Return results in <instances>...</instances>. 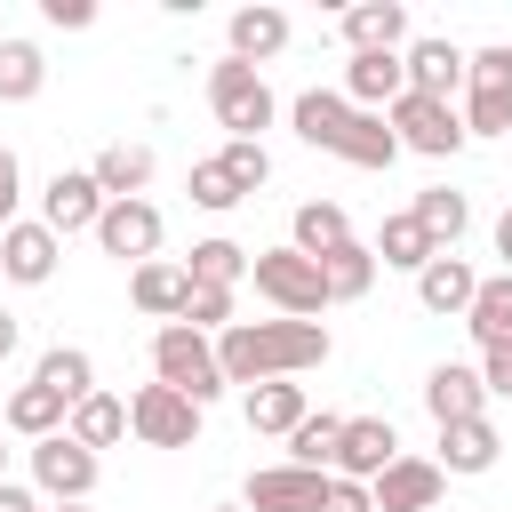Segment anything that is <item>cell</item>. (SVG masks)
<instances>
[{"label":"cell","mask_w":512,"mask_h":512,"mask_svg":"<svg viewBox=\"0 0 512 512\" xmlns=\"http://www.w3.org/2000/svg\"><path fill=\"white\" fill-rule=\"evenodd\" d=\"M440 248L424 240V224L400 208V216H384V232H376V264H392V272H424Z\"/></svg>","instance_id":"34"},{"label":"cell","mask_w":512,"mask_h":512,"mask_svg":"<svg viewBox=\"0 0 512 512\" xmlns=\"http://www.w3.org/2000/svg\"><path fill=\"white\" fill-rule=\"evenodd\" d=\"M400 88H408L400 56H344V88H336V96H344L352 112H384Z\"/></svg>","instance_id":"23"},{"label":"cell","mask_w":512,"mask_h":512,"mask_svg":"<svg viewBox=\"0 0 512 512\" xmlns=\"http://www.w3.org/2000/svg\"><path fill=\"white\" fill-rule=\"evenodd\" d=\"M0 512H48V504H40L24 480H0Z\"/></svg>","instance_id":"44"},{"label":"cell","mask_w":512,"mask_h":512,"mask_svg":"<svg viewBox=\"0 0 512 512\" xmlns=\"http://www.w3.org/2000/svg\"><path fill=\"white\" fill-rule=\"evenodd\" d=\"M232 304H240V288H192L176 320H184V328H200V336H224V328H232Z\"/></svg>","instance_id":"38"},{"label":"cell","mask_w":512,"mask_h":512,"mask_svg":"<svg viewBox=\"0 0 512 512\" xmlns=\"http://www.w3.org/2000/svg\"><path fill=\"white\" fill-rule=\"evenodd\" d=\"M64 432L96 456V448H112V440H128V400H112V392H88L72 416H64Z\"/></svg>","instance_id":"32"},{"label":"cell","mask_w":512,"mask_h":512,"mask_svg":"<svg viewBox=\"0 0 512 512\" xmlns=\"http://www.w3.org/2000/svg\"><path fill=\"white\" fill-rule=\"evenodd\" d=\"M152 384H168V392H184L192 408H208V400H224V368H216V336H200V328H184V320H168V328L152 336Z\"/></svg>","instance_id":"4"},{"label":"cell","mask_w":512,"mask_h":512,"mask_svg":"<svg viewBox=\"0 0 512 512\" xmlns=\"http://www.w3.org/2000/svg\"><path fill=\"white\" fill-rule=\"evenodd\" d=\"M40 88H48L40 40H0V104H32Z\"/></svg>","instance_id":"33"},{"label":"cell","mask_w":512,"mask_h":512,"mask_svg":"<svg viewBox=\"0 0 512 512\" xmlns=\"http://www.w3.org/2000/svg\"><path fill=\"white\" fill-rule=\"evenodd\" d=\"M424 408H432V424H464V416H488L480 368H464V360H440V368L424 376Z\"/></svg>","instance_id":"19"},{"label":"cell","mask_w":512,"mask_h":512,"mask_svg":"<svg viewBox=\"0 0 512 512\" xmlns=\"http://www.w3.org/2000/svg\"><path fill=\"white\" fill-rule=\"evenodd\" d=\"M216 160H224V176H232L240 192H256V184L272 176V152H264V144H240V136H232V144H224Z\"/></svg>","instance_id":"39"},{"label":"cell","mask_w":512,"mask_h":512,"mask_svg":"<svg viewBox=\"0 0 512 512\" xmlns=\"http://www.w3.org/2000/svg\"><path fill=\"white\" fill-rule=\"evenodd\" d=\"M440 488H448V472H440L432 456H392V464L368 480L376 512H440Z\"/></svg>","instance_id":"13"},{"label":"cell","mask_w":512,"mask_h":512,"mask_svg":"<svg viewBox=\"0 0 512 512\" xmlns=\"http://www.w3.org/2000/svg\"><path fill=\"white\" fill-rule=\"evenodd\" d=\"M216 512H240V504H216Z\"/></svg>","instance_id":"48"},{"label":"cell","mask_w":512,"mask_h":512,"mask_svg":"<svg viewBox=\"0 0 512 512\" xmlns=\"http://www.w3.org/2000/svg\"><path fill=\"white\" fill-rule=\"evenodd\" d=\"M336 32H344L352 56H400V48H408V8H400V0H352V8L336 16Z\"/></svg>","instance_id":"16"},{"label":"cell","mask_w":512,"mask_h":512,"mask_svg":"<svg viewBox=\"0 0 512 512\" xmlns=\"http://www.w3.org/2000/svg\"><path fill=\"white\" fill-rule=\"evenodd\" d=\"M208 112H216V128H232L240 144H264V128L280 120V96H272V80H264L256 64L224 56V64H208Z\"/></svg>","instance_id":"3"},{"label":"cell","mask_w":512,"mask_h":512,"mask_svg":"<svg viewBox=\"0 0 512 512\" xmlns=\"http://www.w3.org/2000/svg\"><path fill=\"white\" fill-rule=\"evenodd\" d=\"M320 512H376V496H368L360 480H336V472H328V488H320Z\"/></svg>","instance_id":"41"},{"label":"cell","mask_w":512,"mask_h":512,"mask_svg":"<svg viewBox=\"0 0 512 512\" xmlns=\"http://www.w3.org/2000/svg\"><path fill=\"white\" fill-rule=\"evenodd\" d=\"M32 384H40V392H56L64 408H80V400L96 392V360H88L80 344H48V352H40V368H32Z\"/></svg>","instance_id":"27"},{"label":"cell","mask_w":512,"mask_h":512,"mask_svg":"<svg viewBox=\"0 0 512 512\" xmlns=\"http://www.w3.org/2000/svg\"><path fill=\"white\" fill-rule=\"evenodd\" d=\"M88 176H96V192L104 200H144V184H152V144H104L96 160H88Z\"/></svg>","instance_id":"24"},{"label":"cell","mask_w":512,"mask_h":512,"mask_svg":"<svg viewBox=\"0 0 512 512\" xmlns=\"http://www.w3.org/2000/svg\"><path fill=\"white\" fill-rule=\"evenodd\" d=\"M0 416H8V432H24V440H48V432H64V416H72V408H64L56 392H40V384H16Z\"/></svg>","instance_id":"35"},{"label":"cell","mask_w":512,"mask_h":512,"mask_svg":"<svg viewBox=\"0 0 512 512\" xmlns=\"http://www.w3.org/2000/svg\"><path fill=\"white\" fill-rule=\"evenodd\" d=\"M464 328H472V344H512V272H480Z\"/></svg>","instance_id":"28"},{"label":"cell","mask_w":512,"mask_h":512,"mask_svg":"<svg viewBox=\"0 0 512 512\" xmlns=\"http://www.w3.org/2000/svg\"><path fill=\"white\" fill-rule=\"evenodd\" d=\"M0 480H8V448H0Z\"/></svg>","instance_id":"47"},{"label":"cell","mask_w":512,"mask_h":512,"mask_svg":"<svg viewBox=\"0 0 512 512\" xmlns=\"http://www.w3.org/2000/svg\"><path fill=\"white\" fill-rule=\"evenodd\" d=\"M328 360V328L320 320H232L216 336V368L224 384H280Z\"/></svg>","instance_id":"1"},{"label":"cell","mask_w":512,"mask_h":512,"mask_svg":"<svg viewBox=\"0 0 512 512\" xmlns=\"http://www.w3.org/2000/svg\"><path fill=\"white\" fill-rule=\"evenodd\" d=\"M400 72H408V88H416V96L456 104V88H464V48H456V40H440V32H416V40L400 48Z\"/></svg>","instance_id":"17"},{"label":"cell","mask_w":512,"mask_h":512,"mask_svg":"<svg viewBox=\"0 0 512 512\" xmlns=\"http://www.w3.org/2000/svg\"><path fill=\"white\" fill-rule=\"evenodd\" d=\"M16 336H24V328H16V312H0V368L16 360Z\"/></svg>","instance_id":"45"},{"label":"cell","mask_w":512,"mask_h":512,"mask_svg":"<svg viewBox=\"0 0 512 512\" xmlns=\"http://www.w3.org/2000/svg\"><path fill=\"white\" fill-rule=\"evenodd\" d=\"M184 192H192V208H208V216H224V208H240V200H248V192L224 176V160H192Z\"/></svg>","instance_id":"37"},{"label":"cell","mask_w":512,"mask_h":512,"mask_svg":"<svg viewBox=\"0 0 512 512\" xmlns=\"http://www.w3.org/2000/svg\"><path fill=\"white\" fill-rule=\"evenodd\" d=\"M40 16H48L56 32H88V24H96V0H40Z\"/></svg>","instance_id":"43"},{"label":"cell","mask_w":512,"mask_h":512,"mask_svg":"<svg viewBox=\"0 0 512 512\" xmlns=\"http://www.w3.org/2000/svg\"><path fill=\"white\" fill-rule=\"evenodd\" d=\"M472 288H480V272L456 256V248H440L424 272H416V304L424 312H440V320H464V304H472Z\"/></svg>","instance_id":"18"},{"label":"cell","mask_w":512,"mask_h":512,"mask_svg":"<svg viewBox=\"0 0 512 512\" xmlns=\"http://www.w3.org/2000/svg\"><path fill=\"white\" fill-rule=\"evenodd\" d=\"M384 128H392V144L400 152H424V160H456L472 136H464V120H456V104H440V96H416V88H400L392 104H384Z\"/></svg>","instance_id":"6"},{"label":"cell","mask_w":512,"mask_h":512,"mask_svg":"<svg viewBox=\"0 0 512 512\" xmlns=\"http://www.w3.org/2000/svg\"><path fill=\"white\" fill-rule=\"evenodd\" d=\"M336 440H344V416L312 408V416L288 432V464H304V472H328V464H336Z\"/></svg>","instance_id":"36"},{"label":"cell","mask_w":512,"mask_h":512,"mask_svg":"<svg viewBox=\"0 0 512 512\" xmlns=\"http://www.w3.org/2000/svg\"><path fill=\"white\" fill-rule=\"evenodd\" d=\"M96 216H104V192H96V176H88V168H56V176L40 184V224H48L56 240L96 232Z\"/></svg>","instance_id":"11"},{"label":"cell","mask_w":512,"mask_h":512,"mask_svg":"<svg viewBox=\"0 0 512 512\" xmlns=\"http://www.w3.org/2000/svg\"><path fill=\"white\" fill-rule=\"evenodd\" d=\"M344 240H352V216H344L336 200H304V208L288 216V248H296V256H312V264H320V256H336Z\"/></svg>","instance_id":"26"},{"label":"cell","mask_w":512,"mask_h":512,"mask_svg":"<svg viewBox=\"0 0 512 512\" xmlns=\"http://www.w3.org/2000/svg\"><path fill=\"white\" fill-rule=\"evenodd\" d=\"M248 280H256V296H264L280 320H320V312H328V280H320V264L296 256V248H256V256H248Z\"/></svg>","instance_id":"5"},{"label":"cell","mask_w":512,"mask_h":512,"mask_svg":"<svg viewBox=\"0 0 512 512\" xmlns=\"http://www.w3.org/2000/svg\"><path fill=\"white\" fill-rule=\"evenodd\" d=\"M320 488H328V472H304V464H264V472H248L240 512H320Z\"/></svg>","instance_id":"15"},{"label":"cell","mask_w":512,"mask_h":512,"mask_svg":"<svg viewBox=\"0 0 512 512\" xmlns=\"http://www.w3.org/2000/svg\"><path fill=\"white\" fill-rule=\"evenodd\" d=\"M504 144H512V136H504Z\"/></svg>","instance_id":"49"},{"label":"cell","mask_w":512,"mask_h":512,"mask_svg":"<svg viewBox=\"0 0 512 512\" xmlns=\"http://www.w3.org/2000/svg\"><path fill=\"white\" fill-rule=\"evenodd\" d=\"M408 216L424 224V240H432V248H456V240H464V224H472V200H464V192H448V184H424V192L408 200Z\"/></svg>","instance_id":"29"},{"label":"cell","mask_w":512,"mask_h":512,"mask_svg":"<svg viewBox=\"0 0 512 512\" xmlns=\"http://www.w3.org/2000/svg\"><path fill=\"white\" fill-rule=\"evenodd\" d=\"M240 416H248V432H264V440H288V432L312 416V400H304V384H296V376H280V384H248Z\"/></svg>","instance_id":"20"},{"label":"cell","mask_w":512,"mask_h":512,"mask_svg":"<svg viewBox=\"0 0 512 512\" xmlns=\"http://www.w3.org/2000/svg\"><path fill=\"white\" fill-rule=\"evenodd\" d=\"M464 136H512V48L464 56Z\"/></svg>","instance_id":"7"},{"label":"cell","mask_w":512,"mask_h":512,"mask_svg":"<svg viewBox=\"0 0 512 512\" xmlns=\"http://www.w3.org/2000/svg\"><path fill=\"white\" fill-rule=\"evenodd\" d=\"M480 392L512 400V344H480Z\"/></svg>","instance_id":"40"},{"label":"cell","mask_w":512,"mask_h":512,"mask_svg":"<svg viewBox=\"0 0 512 512\" xmlns=\"http://www.w3.org/2000/svg\"><path fill=\"white\" fill-rule=\"evenodd\" d=\"M96 456L72 440V432H48V440H32V496H48V504H88L96 496Z\"/></svg>","instance_id":"8"},{"label":"cell","mask_w":512,"mask_h":512,"mask_svg":"<svg viewBox=\"0 0 512 512\" xmlns=\"http://www.w3.org/2000/svg\"><path fill=\"white\" fill-rule=\"evenodd\" d=\"M160 240H168V224H160L152 200H104V216H96V248H104V256H120V264L136 272V264L160 256Z\"/></svg>","instance_id":"10"},{"label":"cell","mask_w":512,"mask_h":512,"mask_svg":"<svg viewBox=\"0 0 512 512\" xmlns=\"http://www.w3.org/2000/svg\"><path fill=\"white\" fill-rule=\"evenodd\" d=\"M56 256H64V240L40 216H16L0 232V280H16V288H48L56 280Z\"/></svg>","instance_id":"12"},{"label":"cell","mask_w":512,"mask_h":512,"mask_svg":"<svg viewBox=\"0 0 512 512\" xmlns=\"http://www.w3.org/2000/svg\"><path fill=\"white\" fill-rule=\"evenodd\" d=\"M184 296H192V280H184V264H168V256H152V264L128 272V304H136L144 320H160V328L184 312Z\"/></svg>","instance_id":"22"},{"label":"cell","mask_w":512,"mask_h":512,"mask_svg":"<svg viewBox=\"0 0 512 512\" xmlns=\"http://www.w3.org/2000/svg\"><path fill=\"white\" fill-rule=\"evenodd\" d=\"M48 512H88V504H48Z\"/></svg>","instance_id":"46"},{"label":"cell","mask_w":512,"mask_h":512,"mask_svg":"<svg viewBox=\"0 0 512 512\" xmlns=\"http://www.w3.org/2000/svg\"><path fill=\"white\" fill-rule=\"evenodd\" d=\"M128 432L144 448H192L200 440V408L184 392H168V384H136L128 392Z\"/></svg>","instance_id":"9"},{"label":"cell","mask_w":512,"mask_h":512,"mask_svg":"<svg viewBox=\"0 0 512 512\" xmlns=\"http://www.w3.org/2000/svg\"><path fill=\"white\" fill-rule=\"evenodd\" d=\"M184 280H192V288H240V280H248V248L224 240V232H216V240H192Z\"/></svg>","instance_id":"30"},{"label":"cell","mask_w":512,"mask_h":512,"mask_svg":"<svg viewBox=\"0 0 512 512\" xmlns=\"http://www.w3.org/2000/svg\"><path fill=\"white\" fill-rule=\"evenodd\" d=\"M496 456H504V440H496V424H488V416H464V424H440V456H432L440 472H464V480H472V472H488Z\"/></svg>","instance_id":"25"},{"label":"cell","mask_w":512,"mask_h":512,"mask_svg":"<svg viewBox=\"0 0 512 512\" xmlns=\"http://www.w3.org/2000/svg\"><path fill=\"white\" fill-rule=\"evenodd\" d=\"M288 128H296L312 152H336L344 168H392V160H400L384 112H352L336 88H304V96L288 104Z\"/></svg>","instance_id":"2"},{"label":"cell","mask_w":512,"mask_h":512,"mask_svg":"<svg viewBox=\"0 0 512 512\" xmlns=\"http://www.w3.org/2000/svg\"><path fill=\"white\" fill-rule=\"evenodd\" d=\"M16 200H24V160H16L8 144H0V232L16 224Z\"/></svg>","instance_id":"42"},{"label":"cell","mask_w":512,"mask_h":512,"mask_svg":"<svg viewBox=\"0 0 512 512\" xmlns=\"http://www.w3.org/2000/svg\"><path fill=\"white\" fill-rule=\"evenodd\" d=\"M224 40H232V56H240V64H256V72H264V64L288 48V8H264V0H256V8H232Z\"/></svg>","instance_id":"21"},{"label":"cell","mask_w":512,"mask_h":512,"mask_svg":"<svg viewBox=\"0 0 512 512\" xmlns=\"http://www.w3.org/2000/svg\"><path fill=\"white\" fill-rule=\"evenodd\" d=\"M392 456H400V432H392V416H344V440H336V464H328V472L368 488V480H376Z\"/></svg>","instance_id":"14"},{"label":"cell","mask_w":512,"mask_h":512,"mask_svg":"<svg viewBox=\"0 0 512 512\" xmlns=\"http://www.w3.org/2000/svg\"><path fill=\"white\" fill-rule=\"evenodd\" d=\"M320 280H328V304H360L376 288V248L368 240H344L336 256H320Z\"/></svg>","instance_id":"31"}]
</instances>
